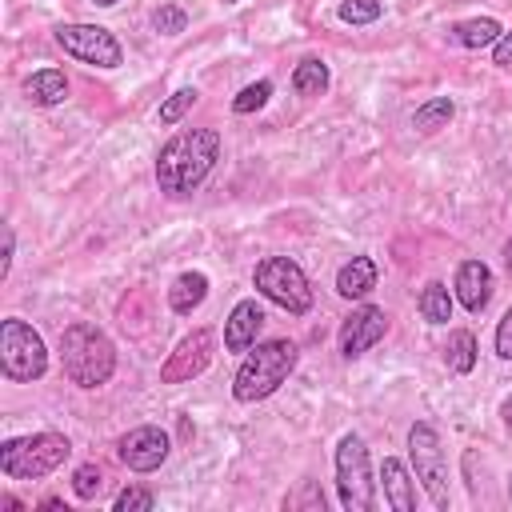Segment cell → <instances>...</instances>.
<instances>
[{
    "mask_svg": "<svg viewBox=\"0 0 512 512\" xmlns=\"http://www.w3.org/2000/svg\"><path fill=\"white\" fill-rule=\"evenodd\" d=\"M268 96H272V80H256V84H248V88L236 92L232 112H236V116H248V112H256V108H264Z\"/></svg>",
    "mask_w": 512,
    "mask_h": 512,
    "instance_id": "obj_24",
    "label": "cell"
},
{
    "mask_svg": "<svg viewBox=\"0 0 512 512\" xmlns=\"http://www.w3.org/2000/svg\"><path fill=\"white\" fill-rule=\"evenodd\" d=\"M12 256H16V232H12V224H4V256H0V280L12 272Z\"/></svg>",
    "mask_w": 512,
    "mask_h": 512,
    "instance_id": "obj_33",
    "label": "cell"
},
{
    "mask_svg": "<svg viewBox=\"0 0 512 512\" xmlns=\"http://www.w3.org/2000/svg\"><path fill=\"white\" fill-rule=\"evenodd\" d=\"M456 300L472 312V316H480L484 308H488V300H492V268L484 264V260H464L460 268H456Z\"/></svg>",
    "mask_w": 512,
    "mask_h": 512,
    "instance_id": "obj_14",
    "label": "cell"
},
{
    "mask_svg": "<svg viewBox=\"0 0 512 512\" xmlns=\"http://www.w3.org/2000/svg\"><path fill=\"white\" fill-rule=\"evenodd\" d=\"M296 360H300V348H296L292 340H284V336L264 340V344H252V348L244 352L236 376H232V396H236L240 404L268 400V396L292 376Z\"/></svg>",
    "mask_w": 512,
    "mask_h": 512,
    "instance_id": "obj_3",
    "label": "cell"
},
{
    "mask_svg": "<svg viewBox=\"0 0 512 512\" xmlns=\"http://www.w3.org/2000/svg\"><path fill=\"white\" fill-rule=\"evenodd\" d=\"M224 4H240V0H224Z\"/></svg>",
    "mask_w": 512,
    "mask_h": 512,
    "instance_id": "obj_38",
    "label": "cell"
},
{
    "mask_svg": "<svg viewBox=\"0 0 512 512\" xmlns=\"http://www.w3.org/2000/svg\"><path fill=\"white\" fill-rule=\"evenodd\" d=\"M452 112H456V104H452L448 96H432V100H424V104L412 112V128H416V132H436V128H448Z\"/></svg>",
    "mask_w": 512,
    "mask_h": 512,
    "instance_id": "obj_23",
    "label": "cell"
},
{
    "mask_svg": "<svg viewBox=\"0 0 512 512\" xmlns=\"http://www.w3.org/2000/svg\"><path fill=\"white\" fill-rule=\"evenodd\" d=\"M92 4H100V8H112V4H120V0H92Z\"/></svg>",
    "mask_w": 512,
    "mask_h": 512,
    "instance_id": "obj_36",
    "label": "cell"
},
{
    "mask_svg": "<svg viewBox=\"0 0 512 512\" xmlns=\"http://www.w3.org/2000/svg\"><path fill=\"white\" fill-rule=\"evenodd\" d=\"M168 448H172V440H168L164 428L140 424V428H132V432L120 436L116 456H120V464L132 468V472H156V468L168 460Z\"/></svg>",
    "mask_w": 512,
    "mask_h": 512,
    "instance_id": "obj_12",
    "label": "cell"
},
{
    "mask_svg": "<svg viewBox=\"0 0 512 512\" xmlns=\"http://www.w3.org/2000/svg\"><path fill=\"white\" fill-rule=\"evenodd\" d=\"M476 336L468 328H452L448 332V344H444V364L456 372V376H468L476 368Z\"/></svg>",
    "mask_w": 512,
    "mask_h": 512,
    "instance_id": "obj_20",
    "label": "cell"
},
{
    "mask_svg": "<svg viewBox=\"0 0 512 512\" xmlns=\"http://www.w3.org/2000/svg\"><path fill=\"white\" fill-rule=\"evenodd\" d=\"M328 84H332V72H328V64H324L320 56H304V60L296 64V72H292V88H296L300 96H324Z\"/></svg>",
    "mask_w": 512,
    "mask_h": 512,
    "instance_id": "obj_21",
    "label": "cell"
},
{
    "mask_svg": "<svg viewBox=\"0 0 512 512\" xmlns=\"http://www.w3.org/2000/svg\"><path fill=\"white\" fill-rule=\"evenodd\" d=\"M60 364L76 388H100L116 372V344L88 320H76L60 332Z\"/></svg>",
    "mask_w": 512,
    "mask_h": 512,
    "instance_id": "obj_2",
    "label": "cell"
},
{
    "mask_svg": "<svg viewBox=\"0 0 512 512\" xmlns=\"http://www.w3.org/2000/svg\"><path fill=\"white\" fill-rule=\"evenodd\" d=\"M252 284L264 300H272L276 308H284L292 316H304L312 308V284H308L304 268L288 256H264L252 272Z\"/></svg>",
    "mask_w": 512,
    "mask_h": 512,
    "instance_id": "obj_6",
    "label": "cell"
},
{
    "mask_svg": "<svg viewBox=\"0 0 512 512\" xmlns=\"http://www.w3.org/2000/svg\"><path fill=\"white\" fill-rule=\"evenodd\" d=\"M216 160H220V132L216 128H184L160 148L156 184H160L164 196L184 200L208 180Z\"/></svg>",
    "mask_w": 512,
    "mask_h": 512,
    "instance_id": "obj_1",
    "label": "cell"
},
{
    "mask_svg": "<svg viewBox=\"0 0 512 512\" xmlns=\"http://www.w3.org/2000/svg\"><path fill=\"white\" fill-rule=\"evenodd\" d=\"M492 64L496 68H512V32H500V40L492 44Z\"/></svg>",
    "mask_w": 512,
    "mask_h": 512,
    "instance_id": "obj_32",
    "label": "cell"
},
{
    "mask_svg": "<svg viewBox=\"0 0 512 512\" xmlns=\"http://www.w3.org/2000/svg\"><path fill=\"white\" fill-rule=\"evenodd\" d=\"M380 0H344L340 8H336V16L344 20V24H372V20H380Z\"/></svg>",
    "mask_w": 512,
    "mask_h": 512,
    "instance_id": "obj_28",
    "label": "cell"
},
{
    "mask_svg": "<svg viewBox=\"0 0 512 512\" xmlns=\"http://www.w3.org/2000/svg\"><path fill=\"white\" fill-rule=\"evenodd\" d=\"M100 488H104V472H100L96 464H80V468L72 472V492H76V500H96Z\"/></svg>",
    "mask_w": 512,
    "mask_h": 512,
    "instance_id": "obj_27",
    "label": "cell"
},
{
    "mask_svg": "<svg viewBox=\"0 0 512 512\" xmlns=\"http://www.w3.org/2000/svg\"><path fill=\"white\" fill-rule=\"evenodd\" d=\"M204 296H208V276L192 268V272H180V276L172 280V288H168V308L180 312V316H188V312H196V308L204 304Z\"/></svg>",
    "mask_w": 512,
    "mask_h": 512,
    "instance_id": "obj_18",
    "label": "cell"
},
{
    "mask_svg": "<svg viewBox=\"0 0 512 512\" xmlns=\"http://www.w3.org/2000/svg\"><path fill=\"white\" fill-rule=\"evenodd\" d=\"M212 352H216V332H212V328H192V332L168 352V360L160 364V384L196 380V376L212 364Z\"/></svg>",
    "mask_w": 512,
    "mask_h": 512,
    "instance_id": "obj_10",
    "label": "cell"
},
{
    "mask_svg": "<svg viewBox=\"0 0 512 512\" xmlns=\"http://www.w3.org/2000/svg\"><path fill=\"white\" fill-rule=\"evenodd\" d=\"M196 96H200L196 88H176V92L160 104V112H156V116H160V124H180V120H184V112L196 104Z\"/></svg>",
    "mask_w": 512,
    "mask_h": 512,
    "instance_id": "obj_26",
    "label": "cell"
},
{
    "mask_svg": "<svg viewBox=\"0 0 512 512\" xmlns=\"http://www.w3.org/2000/svg\"><path fill=\"white\" fill-rule=\"evenodd\" d=\"M416 308H420V316L428 324H448L452 320V292L440 280H428L420 288V296H416Z\"/></svg>",
    "mask_w": 512,
    "mask_h": 512,
    "instance_id": "obj_22",
    "label": "cell"
},
{
    "mask_svg": "<svg viewBox=\"0 0 512 512\" xmlns=\"http://www.w3.org/2000/svg\"><path fill=\"white\" fill-rule=\"evenodd\" d=\"M500 416H504V428L512 432V396H504V404H500Z\"/></svg>",
    "mask_w": 512,
    "mask_h": 512,
    "instance_id": "obj_35",
    "label": "cell"
},
{
    "mask_svg": "<svg viewBox=\"0 0 512 512\" xmlns=\"http://www.w3.org/2000/svg\"><path fill=\"white\" fill-rule=\"evenodd\" d=\"M284 504H288V508H312V512H324V492H320L316 480H304L300 496H288Z\"/></svg>",
    "mask_w": 512,
    "mask_h": 512,
    "instance_id": "obj_30",
    "label": "cell"
},
{
    "mask_svg": "<svg viewBox=\"0 0 512 512\" xmlns=\"http://www.w3.org/2000/svg\"><path fill=\"white\" fill-rule=\"evenodd\" d=\"M260 328H264V308H260V300H256V296L240 300V304L228 312V320H224V348H228V352H248V348L256 344Z\"/></svg>",
    "mask_w": 512,
    "mask_h": 512,
    "instance_id": "obj_13",
    "label": "cell"
},
{
    "mask_svg": "<svg viewBox=\"0 0 512 512\" xmlns=\"http://www.w3.org/2000/svg\"><path fill=\"white\" fill-rule=\"evenodd\" d=\"M500 20H492V16H472V20H460V24H452V40L460 44V48H468V52H476V48H492L496 40H500Z\"/></svg>",
    "mask_w": 512,
    "mask_h": 512,
    "instance_id": "obj_19",
    "label": "cell"
},
{
    "mask_svg": "<svg viewBox=\"0 0 512 512\" xmlns=\"http://www.w3.org/2000/svg\"><path fill=\"white\" fill-rule=\"evenodd\" d=\"M408 460L416 468V480L424 484L432 508H448V456L440 444V432L428 420H416L408 428Z\"/></svg>",
    "mask_w": 512,
    "mask_h": 512,
    "instance_id": "obj_8",
    "label": "cell"
},
{
    "mask_svg": "<svg viewBox=\"0 0 512 512\" xmlns=\"http://www.w3.org/2000/svg\"><path fill=\"white\" fill-rule=\"evenodd\" d=\"M0 368L12 384H32L48 372V348H44V336L20 320V316H8L0 320Z\"/></svg>",
    "mask_w": 512,
    "mask_h": 512,
    "instance_id": "obj_5",
    "label": "cell"
},
{
    "mask_svg": "<svg viewBox=\"0 0 512 512\" xmlns=\"http://www.w3.org/2000/svg\"><path fill=\"white\" fill-rule=\"evenodd\" d=\"M508 500H512V476H508Z\"/></svg>",
    "mask_w": 512,
    "mask_h": 512,
    "instance_id": "obj_37",
    "label": "cell"
},
{
    "mask_svg": "<svg viewBox=\"0 0 512 512\" xmlns=\"http://www.w3.org/2000/svg\"><path fill=\"white\" fill-rule=\"evenodd\" d=\"M72 456V444L64 432H32V436H12L0 444V472L8 480H40L56 472Z\"/></svg>",
    "mask_w": 512,
    "mask_h": 512,
    "instance_id": "obj_4",
    "label": "cell"
},
{
    "mask_svg": "<svg viewBox=\"0 0 512 512\" xmlns=\"http://www.w3.org/2000/svg\"><path fill=\"white\" fill-rule=\"evenodd\" d=\"M500 256H504V272H508V280H512V236L504 240V252H500Z\"/></svg>",
    "mask_w": 512,
    "mask_h": 512,
    "instance_id": "obj_34",
    "label": "cell"
},
{
    "mask_svg": "<svg viewBox=\"0 0 512 512\" xmlns=\"http://www.w3.org/2000/svg\"><path fill=\"white\" fill-rule=\"evenodd\" d=\"M384 332H388V312L380 308V304H360V308H352L348 316H344V324H340V356L344 360H356V356H364L372 344H380L384 340Z\"/></svg>",
    "mask_w": 512,
    "mask_h": 512,
    "instance_id": "obj_11",
    "label": "cell"
},
{
    "mask_svg": "<svg viewBox=\"0 0 512 512\" xmlns=\"http://www.w3.org/2000/svg\"><path fill=\"white\" fill-rule=\"evenodd\" d=\"M336 488L340 504L348 512H372L376 508V480L368 464V444L356 432H344L336 444Z\"/></svg>",
    "mask_w": 512,
    "mask_h": 512,
    "instance_id": "obj_7",
    "label": "cell"
},
{
    "mask_svg": "<svg viewBox=\"0 0 512 512\" xmlns=\"http://www.w3.org/2000/svg\"><path fill=\"white\" fill-rule=\"evenodd\" d=\"M380 480H384V500H388L396 512H412V508H416V492H412V476H408L404 460L384 456V464H380Z\"/></svg>",
    "mask_w": 512,
    "mask_h": 512,
    "instance_id": "obj_17",
    "label": "cell"
},
{
    "mask_svg": "<svg viewBox=\"0 0 512 512\" xmlns=\"http://www.w3.org/2000/svg\"><path fill=\"white\" fill-rule=\"evenodd\" d=\"M152 28H156L160 36H180V32L188 28V12H184L180 4H160V8L152 12Z\"/></svg>",
    "mask_w": 512,
    "mask_h": 512,
    "instance_id": "obj_25",
    "label": "cell"
},
{
    "mask_svg": "<svg viewBox=\"0 0 512 512\" xmlns=\"http://www.w3.org/2000/svg\"><path fill=\"white\" fill-rule=\"evenodd\" d=\"M496 356L500 360H512V308L500 316V324H496Z\"/></svg>",
    "mask_w": 512,
    "mask_h": 512,
    "instance_id": "obj_31",
    "label": "cell"
},
{
    "mask_svg": "<svg viewBox=\"0 0 512 512\" xmlns=\"http://www.w3.org/2000/svg\"><path fill=\"white\" fill-rule=\"evenodd\" d=\"M24 100L36 108H56L68 100V76L60 68H36L32 76H24Z\"/></svg>",
    "mask_w": 512,
    "mask_h": 512,
    "instance_id": "obj_15",
    "label": "cell"
},
{
    "mask_svg": "<svg viewBox=\"0 0 512 512\" xmlns=\"http://www.w3.org/2000/svg\"><path fill=\"white\" fill-rule=\"evenodd\" d=\"M56 44L92 68H120L124 64L120 40L100 24H56Z\"/></svg>",
    "mask_w": 512,
    "mask_h": 512,
    "instance_id": "obj_9",
    "label": "cell"
},
{
    "mask_svg": "<svg viewBox=\"0 0 512 512\" xmlns=\"http://www.w3.org/2000/svg\"><path fill=\"white\" fill-rule=\"evenodd\" d=\"M152 504H156V496H152L148 488H140V484H128V488L112 500L116 512H152Z\"/></svg>",
    "mask_w": 512,
    "mask_h": 512,
    "instance_id": "obj_29",
    "label": "cell"
},
{
    "mask_svg": "<svg viewBox=\"0 0 512 512\" xmlns=\"http://www.w3.org/2000/svg\"><path fill=\"white\" fill-rule=\"evenodd\" d=\"M376 288V260L372 256H352L340 272H336V292L344 300H364Z\"/></svg>",
    "mask_w": 512,
    "mask_h": 512,
    "instance_id": "obj_16",
    "label": "cell"
}]
</instances>
